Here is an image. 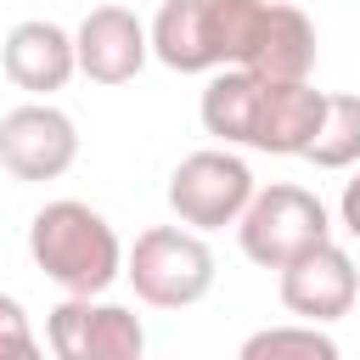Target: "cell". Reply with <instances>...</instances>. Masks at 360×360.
Wrapping results in <instances>:
<instances>
[{
    "label": "cell",
    "instance_id": "cell-1",
    "mask_svg": "<svg viewBox=\"0 0 360 360\" xmlns=\"http://www.w3.org/2000/svg\"><path fill=\"white\" fill-rule=\"evenodd\" d=\"M28 259L73 298H101L118 276H124V242L107 225V214H96L79 197H56L34 214L28 225Z\"/></svg>",
    "mask_w": 360,
    "mask_h": 360
},
{
    "label": "cell",
    "instance_id": "cell-2",
    "mask_svg": "<svg viewBox=\"0 0 360 360\" xmlns=\"http://www.w3.org/2000/svg\"><path fill=\"white\" fill-rule=\"evenodd\" d=\"M236 242L242 253L259 264V270H287L298 253L332 242V219H326V202L292 180H276V186H259L248 214L236 219Z\"/></svg>",
    "mask_w": 360,
    "mask_h": 360
},
{
    "label": "cell",
    "instance_id": "cell-3",
    "mask_svg": "<svg viewBox=\"0 0 360 360\" xmlns=\"http://www.w3.org/2000/svg\"><path fill=\"white\" fill-rule=\"evenodd\" d=\"M124 276H129V287H135L141 304H152V309H186V304L208 298V287H214V253H208V242L191 225H152L124 253Z\"/></svg>",
    "mask_w": 360,
    "mask_h": 360
},
{
    "label": "cell",
    "instance_id": "cell-4",
    "mask_svg": "<svg viewBox=\"0 0 360 360\" xmlns=\"http://www.w3.org/2000/svg\"><path fill=\"white\" fill-rule=\"evenodd\" d=\"M253 191H259L253 169L231 146H202V152L180 158L174 174H169V208L191 231H225V225H236L248 214Z\"/></svg>",
    "mask_w": 360,
    "mask_h": 360
},
{
    "label": "cell",
    "instance_id": "cell-5",
    "mask_svg": "<svg viewBox=\"0 0 360 360\" xmlns=\"http://www.w3.org/2000/svg\"><path fill=\"white\" fill-rule=\"evenodd\" d=\"M45 343H51V360H141L146 354V326L129 304L68 292L45 315Z\"/></svg>",
    "mask_w": 360,
    "mask_h": 360
},
{
    "label": "cell",
    "instance_id": "cell-6",
    "mask_svg": "<svg viewBox=\"0 0 360 360\" xmlns=\"http://www.w3.org/2000/svg\"><path fill=\"white\" fill-rule=\"evenodd\" d=\"M79 158V129L51 101H22L0 118V169L11 180H62Z\"/></svg>",
    "mask_w": 360,
    "mask_h": 360
},
{
    "label": "cell",
    "instance_id": "cell-7",
    "mask_svg": "<svg viewBox=\"0 0 360 360\" xmlns=\"http://www.w3.org/2000/svg\"><path fill=\"white\" fill-rule=\"evenodd\" d=\"M354 298H360V270H354L349 248H338V242H321L281 270V304L309 326L343 321L354 309Z\"/></svg>",
    "mask_w": 360,
    "mask_h": 360
},
{
    "label": "cell",
    "instance_id": "cell-8",
    "mask_svg": "<svg viewBox=\"0 0 360 360\" xmlns=\"http://www.w3.org/2000/svg\"><path fill=\"white\" fill-rule=\"evenodd\" d=\"M73 51L90 84H129L152 56V34L129 6H90L73 28Z\"/></svg>",
    "mask_w": 360,
    "mask_h": 360
},
{
    "label": "cell",
    "instance_id": "cell-9",
    "mask_svg": "<svg viewBox=\"0 0 360 360\" xmlns=\"http://www.w3.org/2000/svg\"><path fill=\"white\" fill-rule=\"evenodd\" d=\"M321 112H326V90H315L309 79H264L248 146L270 158H304L321 129Z\"/></svg>",
    "mask_w": 360,
    "mask_h": 360
},
{
    "label": "cell",
    "instance_id": "cell-10",
    "mask_svg": "<svg viewBox=\"0 0 360 360\" xmlns=\"http://www.w3.org/2000/svg\"><path fill=\"white\" fill-rule=\"evenodd\" d=\"M0 68L17 90L28 96H51V90H68V79L79 73V51H73V34L62 22H45V17H28L6 34L0 45Z\"/></svg>",
    "mask_w": 360,
    "mask_h": 360
},
{
    "label": "cell",
    "instance_id": "cell-11",
    "mask_svg": "<svg viewBox=\"0 0 360 360\" xmlns=\"http://www.w3.org/2000/svg\"><path fill=\"white\" fill-rule=\"evenodd\" d=\"M152 56L174 73H219V39H214V11L208 0H163L158 17L146 22Z\"/></svg>",
    "mask_w": 360,
    "mask_h": 360
},
{
    "label": "cell",
    "instance_id": "cell-12",
    "mask_svg": "<svg viewBox=\"0 0 360 360\" xmlns=\"http://www.w3.org/2000/svg\"><path fill=\"white\" fill-rule=\"evenodd\" d=\"M242 68L259 79H309L315 73V22L287 0H264L259 34H253V51Z\"/></svg>",
    "mask_w": 360,
    "mask_h": 360
},
{
    "label": "cell",
    "instance_id": "cell-13",
    "mask_svg": "<svg viewBox=\"0 0 360 360\" xmlns=\"http://www.w3.org/2000/svg\"><path fill=\"white\" fill-rule=\"evenodd\" d=\"M259 90H264V79L259 73H248V68H219L214 79H208V90H202V129L214 135V141H225V146H248L253 141V112H259Z\"/></svg>",
    "mask_w": 360,
    "mask_h": 360
},
{
    "label": "cell",
    "instance_id": "cell-14",
    "mask_svg": "<svg viewBox=\"0 0 360 360\" xmlns=\"http://www.w3.org/2000/svg\"><path fill=\"white\" fill-rule=\"evenodd\" d=\"M315 169H354L360 163V96L349 90H332L326 96V112H321V129L304 152Z\"/></svg>",
    "mask_w": 360,
    "mask_h": 360
},
{
    "label": "cell",
    "instance_id": "cell-15",
    "mask_svg": "<svg viewBox=\"0 0 360 360\" xmlns=\"http://www.w3.org/2000/svg\"><path fill=\"white\" fill-rule=\"evenodd\" d=\"M236 360H343V349H338L321 326L292 321V326H259V332L236 349Z\"/></svg>",
    "mask_w": 360,
    "mask_h": 360
},
{
    "label": "cell",
    "instance_id": "cell-16",
    "mask_svg": "<svg viewBox=\"0 0 360 360\" xmlns=\"http://www.w3.org/2000/svg\"><path fill=\"white\" fill-rule=\"evenodd\" d=\"M34 338V326H28V309L11 298V292H0V349H11V343H28Z\"/></svg>",
    "mask_w": 360,
    "mask_h": 360
},
{
    "label": "cell",
    "instance_id": "cell-17",
    "mask_svg": "<svg viewBox=\"0 0 360 360\" xmlns=\"http://www.w3.org/2000/svg\"><path fill=\"white\" fill-rule=\"evenodd\" d=\"M338 219H343V231L360 242V174L343 186V197H338Z\"/></svg>",
    "mask_w": 360,
    "mask_h": 360
},
{
    "label": "cell",
    "instance_id": "cell-18",
    "mask_svg": "<svg viewBox=\"0 0 360 360\" xmlns=\"http://www.w3.org/2000/svg\"><path fill=\"white\" fill-rule=\"evenodd\" d=\"M0 360H45V343H39V338H28V343H11V349H0Z\"/></svg>",
    "mask_w": 360,
    "mask_h": 360
}]
</instances>
